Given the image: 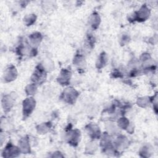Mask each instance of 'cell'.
Masks as SVG:
<instances>
[{
    "mask_svg": "<svg viewBox=\"0 0 158 158\" xmlns=\"http://www.w3.org/2000/svg\"><path fill=\"white\" fill-rule=\"evenodd\" d=\"M35 107V101L32 98H27L23 103V113L24 117H28Z\"/></svg>",
    "mask_w": 158,
    "mask_h": 158,
    "instance_id": "7a4b0ae2",
    "label": "cell"
},
{
    "mask_svg": "<svg viewBox=\"0 0 158 158\" xmlns=\"http://www.w3.org/2000/svg\"><path fill=\"white\" fill-rule=\"evenodd\" d=\"M129 121L126 118H120L118 121V124L120 127L125 129L128 126Z\"/></svg>",
    "mask_w": 158,
    "mask_h": 158,
    "instance_id": "9a60e30c",
    "label": "cell"
},
{
    "mask_svg": "<svg viewBox=\"0 0 158 158\" xmlns=\"http://www.w3.org/2000/svg\"><path fill=\"white\" fill-rule=\"evenodd\" d=\"M70 76L71 73L70 71L65 69L62 70L57 79L59 83L62 85H68L70 78Z\"/></svg>",
    "mask_w": 158,
    "mask_h": 158,
    "instance_id": "8992f818",
    "label": "cell"
},
{
    "mask_svg": "<svg viewBox=\"0 0 158 158\" xmlns=\"http://www.w3.org/2000/svg\"><path fill=\"white\" fill-rule=\"evenodd\" d=\"M13 104V101L9 96H6L2 99V106L4 110H9L10 109Z\"/></svg>",
    "mask_w": 158,
    "mask_h": 158,
    "instance_id": "8fae6325",
    "label": "cell"
},
{
    "mask_svg": "<svg viewBox=\"0 0 158 158\" xmlns=\"http://www.w3.org/2000/svg\"><path fill=\"white\" fill-rule=\"evenodd\" d=\"M20 152L19 148L14 146L12 144H9L4 149L2 154L6 157H13L17 156Z\"/></svg>",
    "mask_w": 158,
    "mask_h": 158,
    "instance_id": "5b68a950",
    "label": "cell"
},
{
    "mask_svg": "<svg viewBox=\"0 0 158 158\" xmlns=\"http://www.w3.org/2000/svg\"><path fill=\"white\" fill-rule=\"evenodd\" d=\"M30 40L33 45H38L41 40V35L40 33H35L30 35Z\"/></svg>",
    "mask_w": 158,
    "mask_h": 158,
    "instance_id": "4fadbf2b",
    "label": "cell"
},
{
    "mask_svg": "<svg viewBox=\"0 0 158 158\" xmlns=\"http://www.w3.org/2000/svg\"><path fill=\"white\" fill-rule=\"evenodd\" d=\"M143 103V107H145L146 105H148V104H149V99H148V98H139V99L138 100V104L141 105Z\"/></svg>",
    "mask_w": 158,
    "mask_h": 158,
    "instance_id": "ac0fdd59",
    "label": "cell"
},
{
    "mask_svg": "<svg viewBox=\"0 0 158 158\" xmlns=\"http://www.w3.org/2000/svg\"><path fill=\"white\" fill-rule=\"evenodd\" d=\"M69 133V134L68 135V139L69 143L72 144L73 146L77 145L80 138V131L77 130L70 131Z\"/></svg>",
    "mask_w": 158,
    "mask_h": 158,
    "instance_id": "ba28073f",
    "label": "cell"
},
{
    "mask_svg": "<svg viewBox=\"0 0 158 158\" xmlns=\"http://www.w3.org/2000/svg\"><path fill=\"white\" fill-rule=\"evenodd\" d=\"M17 76V72L15 68L14 67H10L7 69L4 73V78L7 81H10L14 80Z\"/></svg>",
    "mask_w": 158,
    "mask_h": 158,
    "instance_id": "9c48e42d",
    "label": "cell"
},
{
    "mask_svg": "<svg viewBox=\"0 0 158 158\" xmlns=\"http://www.w3.org/2000/svg\"><path fill=\"white\" fill-rule=\"evenodd\" d=\"M19 149L20 152L23 153H28L30 152L29 141L27 137L21 139L19 141Z\"/></svg>",
    "mask_w": 158,
    "mask_h": 158,
    "instance_id": "30bf717a",
    "label": "cell"
},
{
    "mask_svg": "<svg viewBox=\"0 0 158 158\" xmlns=\"http://www.w3.org/2000/svg\"><path fill=\"white\" fill-rule=\"evenodd\" d=\"M36 90V88L35 85H30L26 88V91H27L28 94H35Z\"/></svg>",
    "mask_w": 158,
    "mask_h": 158,
    "instance_id": "e0dca14e",
    "label": "cell"
},
{
    "mask_svg": "<svg viewBox=\"0 0 158 158\" xmlns=\"http://www.w3.org/2000/svg\"><path fill=\"white\" fill-rule=\"evenodd\" d=\"M35 19H36L35 15L33 14H31L28 16H27L25 19V23L27 24V25H31L35 21Z\"/></svg>",
    "mask_w": 158,
    "mask_h": 158,
    "instance_id": "2e32d148",
    "label": "cell"
},
{
    "mask_svg": "<svg viewBox=\"0 0 158 158\" xmlns=\"http://www.w3.org/2000/svg\"><path fill=\"white\" fill-rule=\"evenodd\" d=\"M86 130L89 136L93 138H99L100 137L99 128L96 125L89 124L88 125Z\"/></svg>",
    "mask_w": 158,
    "mask_h": 158,
    "instance_id": "52a82bcc",
    "label": "cell"
},
{
    "mask_svg": "<svg viewBox=\"0 0 158 158\" xmlns=\"http://www.w3.org/2000/svg\"><path fill=\"white\" fill-rule=\"evenodd\" d=\"M78 95V93L76 90L72 88H67L62 94L64 100L69 103H73Z\"/></svg>",
    "mask_w": 158,
    "mask_h": 158,
    "instance_id": "3957f363",
    "label": "cell"
},
{
    "mask_svg": "<svg viewBox=\"0 0 158 158\" xmlns=\"http://www.w3.org/2000/svg\"><path fill=\"white\" fill-rule=\"evenodd\" d=\"M150 14V11L148 7L146 6H143L141 7V9L136 12L133 15V20H137L139 22H143L146 20Z\"/></svg>",
    "mask_w": 158,
    "mask_h": 158,
    "instance_id": "6da1fadb",
    "label": "cell"
},
{
    "mask_svg": "<svg viewBox=\"0 0 158 158\" xmlns=\"http://www.w3.org/2000/svg\"><path fill=\"white\" fill-rule=\"evenodd\" d=\"M90 20H91V23L93 28H96L99 24V21H100L99 16L98 15V14L94 13L91 15Z\"/></svg>",
    "mask_w": 158,
    "mask_h": 158,
    "instance_id": "5bb4252c",
    "label": "cell"
},
{
    "mask_svg": "<svg viewBox=\"0 0 158 158\" xmlns=\"http://www.w3.org/2000/svg\"><path fill=\"white\" fill-rule=\"evenodd\" d=\"M107 62V56L106 54L104 52H102V54H100L98 59V62L96 63V65L98 69H101L102 67H103Z\"/></svg>",
    "mask_w": 158,
    "mask_h": 158,
    "instance_id": "7c38bea8",
    "label": "cell"
},
{
    "mask_svg": "<svg viewBox=\"0 0 158 158\" xmlns=\"http://www.w3.org/2000/svg\"><path fill=\"white\" fill-rule=\"evenodd\" d=\"M45 75H46V72L43 67L40 65H39L34 73L32 75V80L34 81V83H41L43 82L45 78Z\"/></svg>",
    "mask_w": 158,
    "mask_h": 158,
    "instance_id": "277c9868",
    "label": "cell"
}]
</instances>
